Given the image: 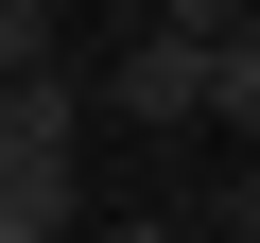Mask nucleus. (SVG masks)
<instances>
[{"mask_svg":"<svg viewBox=\"0 0 260 243\" xmlns=\"http://www.w3.org/2000/svg\"><path fill=\"white\" fill-rule=\"evenodd\" d=\"M104 104L139 122V139H191V122H208V35H174V18H139V35L104 52Z\"/></svg>","mask_w":260,"mask_h":243,"instance_id":"nucleus-1","label":"nucleus"},{"mask_svg":"<svg viewBox=\"0 0 260 243\" xmlns=\"http://www.w3.org/2000/svg\"><path fill=\"white\" fill-rule=\"evenodd\" d=\"M0 243H70V139H0Z\"/></svg>","mask_w":260,"mask_h":243,"instance_id":"nucleus-2","label":"nucleus"},{"mask_svg":"<svg viewBox=\"0 0 260 243\" xmlns=\"http://www.w3.org/2000/svg\"><path fill=\"white\" fill-rule=\"evenodd\" d=\"M156 18H174V35H243L260 0H156Z\"/></svg>","mask_w":260,"mask_h":243,"instance_id":"nucleus-5","label":"nucleus"},{"mask_svg":"<svg viewBox=\"0 0 260 243\" xmlns=\"http://www.w3.org/2000/svg\"><path fill=\"white\" fill-rule=\"evenodd\" d=\"M0 139H18V70H0Z\"/></svg>","mask_w":260,"mask_h":243,"instance_id":"nucleus-7","label":"nucleus"},{"mask_svg":"<svg viewBox=\"0 0 260 243\" xmlns=\"http://www.w3.org/2000/svg\"><path fill=\"white\" fill-rule=\"evenodd\" d=\"M104 243H191V226H156V208H139V226H104Z\"/></svg>","mask_w":260,"mask_h":243,"instance_id":"nucleus-6","label":"nucleus"},{"mask_svg":"<svg viewBox=\"0 0 260 243\" xmlns=\"http://www.w3.org/2000/svg\"><path fill=\"white\" fill-rule=\"evenodd\" d=\"M0 70H52V0H0Z\"/></svg>","mask_w":260,"mask_h":243,"instance_id":"nucleus-4","label":"nucleus"},{"mask_svg":"<svg viewBox=\"0 0 260 243\" xmlns=\"http://www.w3.org/2000/svg\"><path fill=\"white\" fill-rule=\"evenodd\" d=\"M208 122H225V139H260V18L208 35Z\"/></svg>","mask_w":260,"mask_h":243,"instance_id":"nucleus-3","label":"nucleus"}]
</instances>
